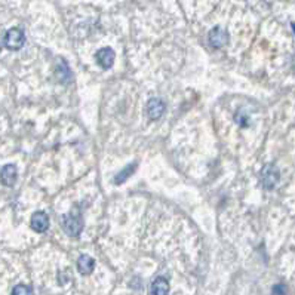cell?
<instances>
[{
    "instance_id": "obj_1",
    "label": "cell",
    "mask_w": 295,
    "mask_h": 295,
    "mask_svg": "<svg viewBox=\"0 0 295 295\" xmlns=\"http://www.w3.org/2000/svg\"><path fill=\"white\" fill-rule=\"evenodd\" d=\"M63 228L64 231L71 236V238H77L82 230H83V220L80 215L76 214H69L63 218Z\"/></svg>"
},
{
    "instance_id": "obj_2",
    "label": "cell",
    "mask_w": 295,
    "mask_h": 295,
    "mask_svg": "<svg viewBox=\"0 0 295 295\" xmlns=\"http://www.w3.org/2000/svg\"><path fill=\"white\" fill-rule=\"evenodd\" d=\"M278 168L275 165H266L261 171V184L266 190H273L279 183Z\"/></svg>"
},
{
    "instance_id": "obj_3",
    "label": "cell",
    "mask_w": 295,
    "mask_h": 295,
    "mask_svg": "<svg viewBox=\"0 0 295 295\" xmlns=\"http://www.w3.org/2000/svg\"><path fill=\"white\" fill-rule=\"evenodd\" d=\"M25 43V35L21 28H11L5 35V46L11 51H19Z\"/></svg>"
},
{
    "instance_id": "obj_4",
    "label": "cell",
    "mask_w": 295,
    "mask_h": 295,
    "mask_svg": "<svg viewBox=\"0 0 295 295\" xmlns=\"http://www.w3.org/2000/svg\"><path fill=\"white\" fill-rule=\"evenodd\" d=\"M209 45L215 49L224 48L228 43V33L221 27H214L208 35Z\"/></svg>"
},
{
    "instance_id": "obj_5",
    "label": "cell",
    "mask_w": 295,
    "mask_h": 295,
    "mask_svg": "<svg viewBox=\"0 0 295 295\" xmlns=\"http://www.w3.org/2000/svg\"><path fill=\"white\" fill-rule=\"evenodd\" d=\"M166 111V104L160 98H152L147 103V117L150 121H159Z\"/></svg>"
},
{
    "instance_id": "obj_6",
    "label": "cell",
    "mask_w": 295,
    "mask_h": 295,
    "mask_svg": "<svg viewBox=\"0 0 295 295\" xmlns=\"http://www.w3.org/2000/svg\"><path fill=\"white\" fill-rule=\"evenodd\" d=\"M114 51L111 49V48H101L98 52L95 53V60H97V63H98V66L100 67H103L104 70H108L113 67V64H114Z\"/></svg>"
},
{
    "instance_id": "obj_7",
    "label": "cell",
    "mask_w": 295,
    "mask_h": 295,
    "mask_svg": "<svg viewBox=\"0 0 295 295\" xmlns=\"http://www.w3.org/2000/svg\"><path fill=\"white\" fill-rule=\"evenodd\" d=\"M30 226L35 230L36 233H45L48 228H49V217L42 212V211H37L32 215V220H30Z\"/></svg>"
},
{
    "instance_id": "obj_8",
    "label": "cell",
    "mask_w": 295,
    "mask_h": 295,
    "mask_svg": "<svg viewBox=\"0 0 295 295\" xmlns=\"http://www.w3.org/2000/svg\"><path fill=\"white\" fill-rule=\"evenodd\" d=\"M18 171L15 165H5L0 171V181L6 187H12L17 183Z\"/></svg>"
},
{
    "instance_id": "obj_9",
    "label": "cell",
    "mask_w": 295,
    "mask_h": 295,
    "mask_svg": "<svg viewBox=\"0 0 295 295\" xmlns=\"http://www.w3.org/2000/svg\"><path fill=\"white\" fill-rule=\"evenodd\" d=\"M95 269V260L89 255H80L79 260H77V270L80 275L87 276L94 272Z\"/></svg>"
},
{
    "instance_id": "obj_10",
    "label": "cell",
    "mask_w": 295,
    "mask_h": 295,
    "mask_svg": "<svg viewBox=\"0 0 295 295\" xmlns=\"http://www.w3.org/2000/svg\"><path fill=\"white\" fill-rule=\"evenodd\" d=\"M152 294L153 295H169V283L165 278H157L152 283Z\"/></svg>"
},
{
    "instance_id": "obj_11",
    "label": "cell",
    "mask_w": 295,
    "mask_h": 295,
    "mask_svg": "<svg viewBox=\"0 0 295 295\" xmlns=\"http://www.w3.org/2000/svg\"><path fill=\"white\" fill-rule=\"evenodd\" d=\"M135 169H137V163H131V165H128L125 169H122L121 172L116 175V178H114V183H116V184H122L125 180H128L131 175L135 172Z\"/></svg>"
},
{
    "instance_id": "obj_12",
    "label": "cell",
    "mask_w": 295,
    "mask_h": 295,
    "mask_svg": "<svg viewBox=\"0 0 295 295\" xmlns=\"http://www.w3.org/2000/svg\"><path fill=\"white\" fill-rule=\"evenodd\" d=\"M58 79L63 83H69L71 80V73H70L69 66L64 64V63H60V66H58Z\"/></svg>"
},
{
    "instance_id": "obj_13",
    "label": "cell",
    "mask_w": 295,
    "mask_h": 295,
    "mask_svg": "<svg viewBox=\"0 0 295 295\" xmlns=\"http://www.w3.org/2000/svg\"><path fill=\"white\" fill-rule=\"evenodd\" d=\"M12 295H33V289L27 285H17L14 289H12Z\"/></svg>"
},
{
    "instance_id": "obj_14",
    "label": "cell",
    "mask_w": 295,
    "mask_h": 295,
    "mask_svg": "<svg viewBox=\"0 0 295 295\" xmlns=\"http://www.w3.org/2000/svg\"><path fill=\"white\" fill-rule=\"evenodd\" d=\"M286 286L285 285H282V283H278V285H275L273 286V289H272V294L273 295H286Z\"/></svg>"
},
{
    "instance_id": "obj_15",
    "label": "cell",
    "mask_w": 295,
    "mask_h": 295,
    "mask_svg": "<svg viewBox=\"0 0 295 295\" xmlns=\"http://www.w3.org/2000/svg\"><path fill=\"white\" fill-rule=\"evenodd\" d=\"M0 49H2V40H0Z\"/></svg>"
}]
</instances>
